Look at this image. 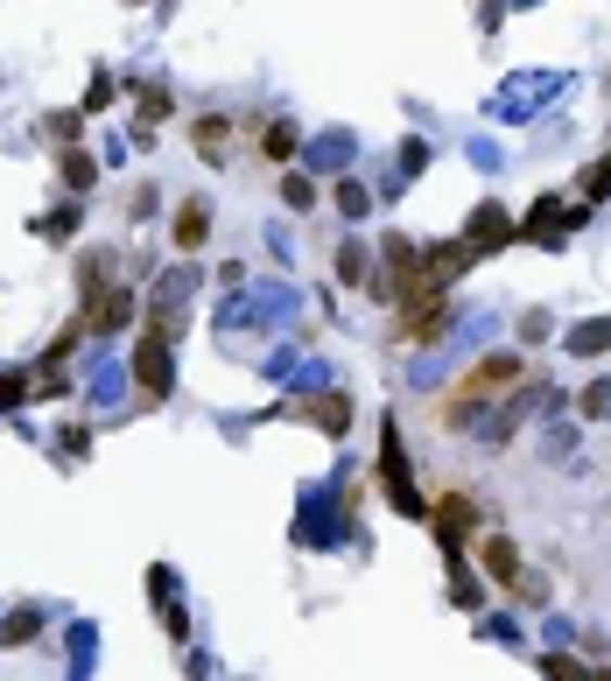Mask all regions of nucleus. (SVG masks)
<instances>
[{
	"label": "nucleus",
	"mask_w": 611,
	"mask_h": 681,
	"mask_svg": "<svg viewBox=\"0 0 611 681\" xmlns=\"http://www.w3.org/2000/svg\"><path fill=\"white\" fill-rule=\"evenodd\" d=\"M429 521H436V541H443V555H464V541H479V521H485V513H479V499H471V492H443L436 499V506H429Z\"/></svg>",
	"instance_id": "f257e3e1"
},
{
	"label": "nucleus",
	"mask_w": 611,
	"mask_h": 681,
	"mask_svg": "<svg viewBox=\"0 0 611 681\" xmlns=\"http://www.w3.org/2000/svg\"><path fill=\"white\" fill-rule=\"evenodd\" d=\"M169 317H155V323H148V331H141V345H133V387H141V394H169V373H176V365H169Z\"/></svg>",
	"instance_id": "f03ea898"
},
{
	"label": "nucleus",
	"mask_w": 611,
	"mask_h": 681,
	"mask_svg": "<svg viewBox=\"0 0 611 681\" xmlns=\"http://www.w3.org/2000/svg\"><path fill=\"white\" fill-rule=\"evenodd\" d=\"M450 331V295H429V303H408L394 317V345L400 351H415V345H429V337H443Z\"/></svg>",
	"instance_id": "7ed1b4c3"
},
{
	"label": "nucleus",
	"mask_w": 611,
	"mask_h": 681,
	"mask_svg": "<svg viewBox=\"0 0 611 681\" xmlns=\"http://www.w3.org/2000/svg\"><path fill=\"white\" fill-rule=\"evenodd\" d=\"M464 232H471V240H464V246H471V254H499V246H506V240H520V218H513V211H506V204H492V197H485V204H479V211H471V218H464Z\"/></svg>",
	"instance_id": "20e7f679"
},
{
	"label": "nucleus",
	"mask_w": 611,
	"mask_h": 681,
	"mask_svg": "<svg viewBox=\"0 0 611 681\" xmlns=\"http://www.w3.org/2000/svg\"><path fill=\"white\" fill-rule=\"evenodd\" d=\"M520 373L527 365L513 359V351H492V359H479L464 380H457V394H471V401H485V394H506V387H520Z\"/></svg>",
	"instance_id": "39448f33"
},
{
	"label": "nucleus",
	"mask_w": 611,
	"mask_h": 681,
	"mask_svg": "<svg viewBox=\"0 0 611 681\" xmlns=\"http://www.w3.org/2000/svg\"><path fill=\"white\" fill-rule=\"evenodd\" d=\"M281 414H289V422L323 428V436H345V428H352V401H345V394H309V401H289Z\"/></svg>",
	"instance_id": "423d86ee"
},
{
	"label": "nucleus",
	"mask_w": 611,
	"mask_h": 681,
	"mask_svg": "<svg viewBox=\"0 0 611 681\" xmlns=\"http://www.w3.org/2000/svg\"><path fill=\"white\" fill-rule=\"evenodd\" d=\"M570 226H584V204H570V211H562V197H542L527 218H520V232H527V240H548V246H556Z\"/></svg>",
	"instance_id": "0eeeda50"
},
{
	"label": "nucleus",
	"mask_w": 611,
	"mask_h": 681,
	"mask_svg": "<svg viewBox=\"0 0 611 681\" xmlns=\"http://www.w3.org/2000/svg\"><path fill=\"white\" fill-rule=\"evenodd\" d=\"M471 260H479V254H471L464 240H443V246H429V254H422V281H429V288H450Z\"/></svg>",
	"instance_id": "6e6552de"
},
{
	"label": "nucleus",
	"mask_w": 611,
	"mask_h": 681,
	"mask_svg": "<svg viewBox=\"0 0 611 681\" xmlns=\"http://www.w3.org/2000/svg\"><path fill=\"white\" fill-rule=\"evenodd\" d=\"M169 240H176V254H198V246L212 240V204H204V197H183V204H176Z\"/></svg>",
	"instance_id": "1a4fd4ad"
},
{
	"label": "nucleus",
	"mask_w": 611,
	"mask_h": 681,
	"mask_svg": "<svg viewBox=\"0 0 611 681\" xmlns=\"http://www.w3.org/2000/svg\"><path fill=\"white\" fill-rule=\"evenodd\" d=\"M133 309H141V303H133V288H106L92 309H85V323H92V337H113V331H127V323H133Z\"/></svg>",
	"instance_id": "9d476101"
},
{
	"label": "nucleus",
	"mask_w": 611,
	"mask_h": 681,
	"mask_svg": "<svg viewBox=\"0 0 611 681\" xmlns=\"http://www.w3.org/2000/svg\"><path fill=\"white\" fill-rule=\"evenodd\" d=\"M479 562H485V576H492L499 590L520 583V548L506 541V535H479Z\"/></svg>",
	"instance_id": "9b49d317"
},
{
	"label": "nucleus",
	"mask_w": 611,
	"mask_h": 681,
	"mask_svg": "<svg viewBox=\"0 0 611 681\" xmlns=\"http://www.w3.org/2000/svg\"><path fill=\"white\" fill-rule=\"evenodd\" d=\"M190 147H198V155L218 169V162H226V147H232V120H226V113H204V120H190Z\"/></svg>",
	"instance_id": "f8f14e48"
},
{
	"label": "nucleus",
	"mask_w": 611,
	"mask_h": 681,
	"mask_svg": "<svg viewBox=\"0 0 611 681\" xmlns=\"http://www.w3.org/2000/svg\"><path fill=\"white\" fill-rule=\"evenodd\" d=\"M576 197H584V211H590V204H604V197H611V147H604L598 162H590L584 176H576Z\"/></svg>",
	"instance_id": "ddd939ff"
},
{
	"label": "nucleus",
	"mask_w": 611,
	"mask_h": 681,
	"mask_svg": "<svg viewBox=\"0 0 611 681\" xmlns=\"http://www.w3.org/2000/svg\"><path fill=\"white\" fill-rule=\"evenodd\" d=\"M36 632H42V618H36V612L22 604V612H8V626H0V646H28Z\"/></svg>",
	"instance_id": "4468645a"
},
{
	"label": "nucleus",
	"mask_w": 611,
	"mask_h": 681,
	"mask_svg": "<svg viewBox=\"0 0 611 681\" xmlns=\"http://www.w3.org/2000/svg\"><path fill=\"white\" fill-rule=\"evenodd\" d=\"M260 155H267V162H289V155H295V127H289V120H275V127L260 134Z\"/></svg>",
	"instance_id": "2eb2a0df"
},
{
	"label": "nucleus",
	"mask_w": 611,
	"mask_h": 681,
	"mask_svg": "<svg viewBox=\"0 0 611 681\" xmlns=\"http://www.w3.org/2000/svg\"><path fill=\"white\" fill-rule=\"evenodd\" d=\"M64 183H71V190H78V197H85V190H92V183H99V169H92V155H78V147H71V155H64Z\"/></svg>",
	"instance_id": "dca6fc26"
},
{
	"label": "nucleus",
	"mask_w": 611,
	"mask_h": 681,
	"mask_svg": "<svg viewBox=\"0 0 611 681\" xmlns=\"http://www.w3.org/2000/svg\"><path fill=\"white\" fill-rule=\"evenodd\" d=\"M281 204H289V211H309V204H317V183H309V176H281Z\"/></svg>",
	"instance_id": "f3484780"
},
{
	"label": "nucleus",
	"mask_w": 611,
	"mask_h": 681,
	"mask_svg": "<svg viewBox=\"0 0 611 681\" xmlns=\"http://www.w3.org/2000/svg\"><path fill=\"white\" fill-rule=\"evenodd\" d=\"M338 274H345L352 288H366V281H372V274H366V254H359V246H345V254H338Z\"/></svg>",
	"instance_id": "a211bd4d"
},
{
	"label": "nucleus",
	"mask_w": 611,
	"mask_h": 681,
	"mask_svg": "<svg viewBox=\"0 0 611 681\" xmlns=\"http://www.w3.org/2000/svg\"><path fill=\"white\" fill-rule=\"evenodd\" d=\"M542 674H548V681H590V674H584V668H576V660H570V654H548V660H542Z\"/></svg>",
	"instance_id": "6ab92c4d"
},
{
	"label": "nucleus",
	"mask_w": 611,
	"mask_h": 681,
	"mask_svg": "<svg viewBox=\"0 0 611 681\" xmlns=\"http://www.w3.org/2000/svg\"><path fill=\"white\" fill-rule=\"evenodd\" d=\"M162 113H169V92H162V85H148V92H141V127H155Z\"/></svg>",
	"instance_id": "aec40b11"
},
{
	"label": "nucleus",
	"mask_w": 611,
	"mask_h": 681,
	"mask_svg": "<svg viewBox=\"0 0 611 681\" xmlns=\"http://www.w3.org/2000/svg\"><path fill=\"white\" fill-rule=\"evenodd\" d=\"M576 408H584L590 422H598V414H611V380H598V387H590V394H584V401H576Z\"/></svg>",
	"instance_id": "412c9836"
},
{
	"label": "nucleus",
	"mask_w": 611,
	"mask_h": 681,
	"mask_svg": "<svg viewBox=\"0 0 611 681\" xmlns=\"http://www.w3.org/2000/svg\"><path fill=\"white\" fill-rule=\"evenodd\" d=\"M28 401V380L22 373H0V408H22Z\"/></svg>",
	"instance_id": "4be33fe9"
},
{
	"label": "nucleus",
	"mask_w": 611,
	"mask_h": 681,
	"mask_svg": "<svg viewBox=\"0 0 611 681\" xmlns=\"http://www.w3.org/2000/svg\"><path fill=\"white\" fill-rule=\"evenodd\" d=\"M50 134H56V141H64V147H71V141H78V134H85V113H56V120H50Z\"/></svg>",
	"instance_id": "5701e85b"
},
{
	"label": "nucleus",
	"mask_w": 611,
	"mask_h": 681,
	"mask_svg": "<svg viewBox=\"0 0 611 681\" xmlns=\"http://www.w3.org/2000/svg\"><path fill=\"white\" fill-rule=\"evenodd\" d=\"M71 226H78V211H56V218H42V240H71Z\"/></svg>",
	"instance_id": "b1692460"
},
{
	"label": "nucleus",
	"mask_w": 611,
	"mask_h": 681,
	"mask_svg": "<svg viewBox=\"0 0 611 681\" xmlns=\"http://www.w3.org/2000/svg\"><path fill=\"white\" fill-rule=\"evenodd\" d=\"M611 345V323H590V331H576V351H604Z\"/></svg>",
	"instance_id": "393cba45"
},
{
	"label": "nucleus",
	"mask_w": 611,
	"mask_h": 681,
	"mask_svg": "<svg viewBox=\"0 0 611 681\" xmlns=\"http://www.w3.org/2000/svg\"><path fill=\"white\" fill-rule=\"evenodd\" d=\"M520 337H527V345H542V337H548V317H542V309H534V317H520Z\"/></svg>",
	"instance_id": "a878e982"
},
{
	"label": "nucleus",
	"mask_w": 611,
	"mask_h": 681,
	"mask_svg": "<svg viewBox=\"0 0 611 681\" xmlns=\"http://www.w3.org/2000/svg\"><path fill=\"white\" fill-rule=\"evenodd\" d=\"M590 681H611V668H598V674H590Z\"/></svg>",
	"instance_id": "bb28decb"
}]
</instances>
